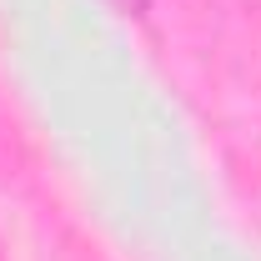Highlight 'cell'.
I'll list each match as a JSON object with an SVG mask.
<instances>
[{"label":"cell","instance_id":"obj_1","mask_svg":"<svg viewBox=\"0 0 261 261\" xmlns=\"http://www.w3.org/2000/svg\"><path fill=\"white\" fill-rule=\"evenodd\" d=\"M116 5H121V10H136V5H141V0H116Z\"/></svg>","mask_w":261,"mask_h":261}]
</instances>
